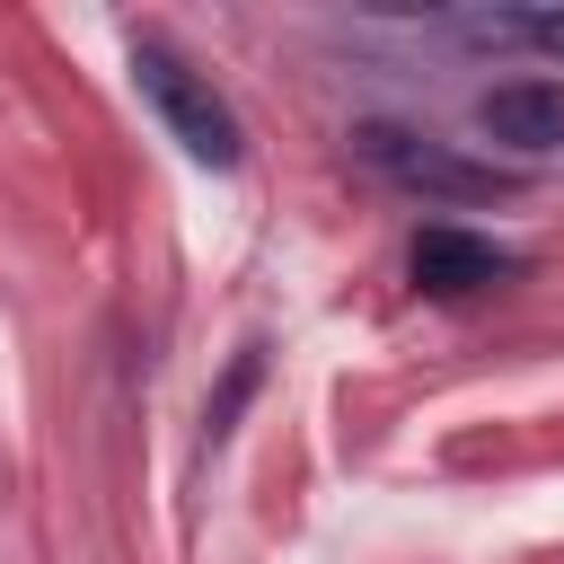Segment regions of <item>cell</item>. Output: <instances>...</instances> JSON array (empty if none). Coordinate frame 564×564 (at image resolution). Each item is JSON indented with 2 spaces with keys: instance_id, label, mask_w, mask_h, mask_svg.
<instances>
[{
  "instance_id": "1",
  "label": "cell",
  "mask_w": 564,
  "mask_h": 564,
  "mask_svg": "<svg viewBox=\"0 0 564 564\" xmlns=\"http://www.w3.org/2000/svg\"><path fill=\"white\" fill-rule=\"evenodd\" d=\"M132 79H141V97L159 106V123L185 141V159H203V167H238V115L212 97V79L194 70V62H176L159 35H132Z\"/></svg>"
},
{
  "instance_id": "2",
  "label": "cell",
  "mask_w": 564,
  "mask_h": 564,
  "mask_svg": "<svg viewBox=\"0 0 564 564\" xmlns=\"http://www.w3.org/2000/svg\"><path fill=\"white\" fill-rule=\"evenodd\" d=\"M352 150H361L388 185L432 194V203H494V194H511V176H502V167L458 159L449 141H423V132H405V123H352Z\"/></svg>"
},
{
  "instance_id": "3",
  "label": "cell",
  "mask_w": 564,
  "mask_h": 564,
  "mask_svg": "<svg viewBox=\"0 0 564 564\" xmlns=\"http://www.w3.org/2000/svg\"><path fill=\"white\" fill-rule=\"evenodd\" d=\"M414 291H432V300H467V291H494L502 273H511V256L494 247V238H476V229H449V220H432L423 238H414Z\"/></svg>"
},
{
  "instance_id": "4",
  "label": "cell",
  "mask_w": 564,
  "mask_h": 564,
  "mask_svg": "<svg viewBox=\"0 0 564 564\" xmlns=\"http://www.w3.org/2000/svg\"><path fill=\"white\" fill-rule=\"evenodd\" d=\"M476 132L502 141V150H555L564 141V79H502L476 97Z\"/></svg>"
},
{
  "instance_id": "5",
  "label": "cell",
  "mask_w": 564,
  "mask_h": 564,
  "mask_svg": "<svg viewBox=\"0 0 564 564\" xmlns=\"http://www.w3.org/2000/svg\"><path fill=\"white\" fill-rule=\"evenodd\" d=\"M449 35H467V44H529V53L564 62V9H467V18H449Z\"/></svg>"
}]
</instances>
